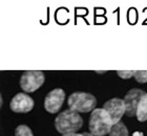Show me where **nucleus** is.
Here are the masks:
<instances>
[{
    "label": "nucleus",
    "instance_id": "1",
    "mask_svg": "<svg viewBox=\"0 0 147 136\" xmlns=\"http://www.w3.org/2000/svg\"><path fill=\"white\" fill-rule=\"evenodd\" d=\"M83 126V119L81 115L71 109L65 110L57 115L55 119V128L57 132L62 135L69 133H76Z\"/></svg>",
    "mask_w": 147,
    "mask_h": 136
},
{
    "label": "nucleus",
    "instance_id": "2",
    "mask_svg": "<svg viewBox=\"0 0 147 136\" xmlns=\"http://www.w3.org/2000/svg\"><path fill=\"white\" fill-rule=\"evenodd\" d=\"M113 126V123L109 113L103 108L95 109L92 112L88 121L89 133L95 136H104L109 134Z\"/></svg>",
    "mask_w": 147,
    "mask_h": 136
},
{
    "label": "nucleus",
    "instance_id": "3",
    "mask_svg": "<svg viewBox=\"0 0 147 136\" xmlns=\"http://www.w3.org/2000/svg\"><path fill=\"white\" fill-rule=\"evenodd\" d=\"M67 105L71 110L78 113H86L94 111L97 106L96 97L86 92H75L68 97Z\"/></svg>",
    "mask_w": 147,
    "mask_h": 136
},
{
    "label": "nucleus",
    "instance_id": "4",
    "mask_svg": "<svg viewBox=\"0 0 147 136\" xmlns=\"http://www.w3.org/2000/svg\"><path fill=\"white\" fill-rule=\"evenodd\" d=\"M45 81L42 71H25L20 78V87L24 92L31 93L39 89Z\"/></svg>",
    "mask_w": 147,
    "mask_h": 136
},
{
    "label": "nucleus",
    "instance_id": "5",
    "mask_svg": "<svg viewBox=\"0 0 147 136\" xmlns=\"http://www.w3.org/2000/svg\"><path fill=\"white\" fill-rule=\"evenodd\" d=\"M65 100V92L61 88H56L46 94L44 100V109L49 113H57L61 109Z\"/></svg>",
    "mask_w": 147,
    "mask_h": 136
},
{
    "label": "nucleus",
    "instance_id": "6",
    "mask_svg": "<svg viewBox=\"0 0 147 136\" xmlns=\"http://www.w3.org/2000/svg\"><path fill=\"white\" fill-rule=\"evenodd\" d=\"M103 109L109 113L110 117L113 119V125L120 123L121 118L123 117V115L126 114V108H125L124 100L117 98V97L107 100L103 105Z\"/></svg>",
    "mask_w": 147,
    "mask_h": 136
},
{
    "label": "nucleus",
    "instance_id": "7",
    "mask_svg": "<svg viewBox=\"0 0 147 136\" xmlns=\"http://www.w3.org/2000/svg\"><path fill=\"white\" fill-rule=\"evenodd\" d=\"M9 108L15 113H28L34 108V100L26 93H18L11 100Z\"/></svg>",
    "mask_w": 147,
    "mask_h": 136
},
{
    "label": "nucleus",
    "instance_id": "8",
    "mask_svg": "<svg viewBox=\"0 0 147 136\" xmlns=\"http://www.w3.org/2000/svg\"><path fill=\"white\" fill-rule=\"evenodd\" d=\"M144 94L145 92L141 89H131L126 93L125 97H124V103H125L127 116H130V117L135 116L137 113L138 105Z\"/></svg>",
    "mask_w": 147,
    "mask_h": 136
},
{
    "label": "nucleus",
    "instance_id": "9",
    "mask_svg": "<svg viewBox=\"0 0 147 136\" xmlns=\"http://www.w3.org/2000/svg\"><path fill=\"white\" fill-rule=\"evenodd\" d=\"M136 116L138 118V121L141 123L147 121V93H145L142 96L141 100L138 105V108H137Z\"/></svg>",
    "mask_w": 147,
    "mask_h": 136
},
{
    "label": "nucleus",
    "instance_id": "10",
    "mask_svg": "<svg viewBox=\"0 0 147 136\" xmlns=\"http://www.w3.org/2000/svg\"><path fill=\"white\" fill-rule=\"evenodd\" d=\"M109 136H129L128 130L126 126L123 123H118V124H115L110 129Z\"/></svg>",
    "mask_w": 147,
    "mask_h": 136
},
{
    "label": "nucleus",
    "instance_id": "11",
    "mask_svg": "<svg viewBox=\"0 0 147 136\" xmlns=\"http://www.w3.org/2000/svg\"><path fill=\"white\" fill-rule=\"evenodd\" d=\"M15 136H34V134L26 125H20L16 128Z\"/></svg>",
    "mask_w": 147,
    "mask_h": 136
},
{
    "label": "nucleus",
    "instance_id": "12",
    "mask_svg": "<svg viewBox=\"0 0 147 136\" xmlns=\"http://www.w3.org/2000/svg\"><path fill=\"white\" fill-rule=\"evenodd\" d=\"M134 78L138 83L144 84L147 82V71H134Z\"/></svg>",
    "mask_w": 147,
    "mask_h": 136
},
{
    "label": "nucleus",
    "instance_id": "13",
    "mask_svg": "<svg viewBox=\"0 0 147 136\" xmlns=\"http://www.w3.org/2000/svg\"><path fill=\"white\" fill-rule=\"evenodd\" d=\"M117 74H118L121 79L127 80L134 76V71H117Z\"/></svg>",
    "mask_w": 147,
    "mask_h": 136
},
{
    "label": "nucleus",
    "instance_id": "14",
    "mask_svg": "<svg viewBox=\"0 0 147 136\" xmlns=\"http://www.w3.org/2000/svg\"><path fill=\"white\" fill-rule=\"evenodd\" d=\"M62 136H84V134H80V133H69V134H64Z\"/></svg>",
    "mask_w": 147,
    "mask_h": 136
},
{
    "label": "nucleus",
    "instance_id": "15",
    "mask_svg": "<svg viewBox=\"0 0 147 136\" xmlns=\"http://www.w3.org/2000/svg\"><path fill=\"white\" fill-rule=\"evenodd\" d=\"M132 136H144V135H143V133H141V132H135Z\"/></svg>",
    "mask_w": 147,
    "mask_h": 136
},
{
    "label": "nucleus",
    "instance_id": "16",
    "mask_svg": "<svg viewBox=\"0 0 147 136\" xmlns=\"http://www.w3.org/2000/svg\"><path fill=\"white\" fill-rule=\"evenodd\" d=\"M84 134V136H95V135H92V133H87V132H85V133H83Z\"/></svg>",
    "mask_w": 147,
    "mask_h": 136
}]
</instances>
